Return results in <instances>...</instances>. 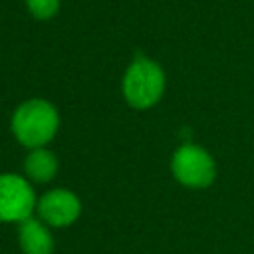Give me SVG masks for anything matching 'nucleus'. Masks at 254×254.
Segmentation results:
<instances>
[{"instance_id": "obj_1", "label": "nucleus", "mask_w": 254, "mask_h": 254, "mask_svg": "<svg viewBox=\"0 0 254 254\" xmlns=\"http://www.w3.org/2000/svg\"><path fill=\"white\" fill-rule=\"evenodd\" d=\"M60 129L58 107L44 97L24 99L10 117V131L14 139L26 149L48 147Z\"/></svg>"}, {"instance_id": "obj_2", "label": "nucleus", "mask_w": 254, "mask_h": 254, "mask_svg": "<svg viewBox=\"0 0 254 254\" xmlns=\"http://www.w3.org/2000/svg\"><path fill=\"white\" fill-rule=\"evenodd\" d=\"M167 87V75L159 62L147 56H135L121 79V93L125 103L135 111L155 107Z\"/></svg>"}, {"instance_id": "obj_3", "label": "nucleus", "mask_w": 254, "mask_h": 254, "mask_svg": "<svg viewBox=\"0 0 254 254\" xmlns=\"http://www.w3.org/2000/svg\"><path fill=\"white\" fill-rule=\"evenodd\" d=\"M171 173L175 181L187 189H208L216 179L214 157L200 145L183 143L171 157Z\"/></svg>"}, {"instance_id": "obj_4", "label": "nucleus", "mask_w": 254, "mask_h": 254, "mask_svg": "<svg viewBox=\"0 0 254 254\" xmlns=\"http://www.w3.org/2000/svg\"><path fill=\"white\" fill-rule=\"evenodd\" d=\"M34 185L18 173H0V222L20 224L36 214Z\"/></svg>"}, {"instance_id": "obj_5", "label": "nucleus", "mask_w": 254, "mask_h": 254, "mask_svg": "<svg viewBox=\"0 0 254 254\" xmlns=\"http://www.w3.org/2000/svg\"><path fill=\"white\" fill-rule=\"evenodd\" d=\"M36 216L50 228H67L81 216V200L65 187L50 189L38 196Z\"/></svg>"}, {"instance_id": "obj_6", "label": "nucleus", "mask_w": 254, "mask_h": 254, "mask_svg": "<svg viewBox=\"0 0 254 254\" xmlns=\"http://www.w3.org/2000/svg\"><path fill=\"white\" fill-rule=\"evenodd\" d=\"M18 246L22 254H52L56 248L52 228L38 216H30L18 224Z\"/></svg>"}, {"instance_id": "obj_7", "label": "nucleus", "mask_w": 254, "mask_h": 254, "mask_svg": "<svg viewBox=\"0 0 254 254\" xmlns=\"http://www.w3.org/2000/svg\"><path fill=\"white\" fill-rule=\"evenodd\" d=\"M58 157L54 151H50L48 147H38V149H28V155L24 157L22 169H24V177L34 185H46L50 181H54V177L58 175Z\"/></svg>"}, {"instance_id": "obj_8", "label": "nucleus", "mask_w": 254, "mask_h": 254, "mask_svg": "<svg viewBox=\"0 0 254 254\" xmlns=\"http://www.w3.org/2000/svg\"><path fill=\"white\" fill-rule=\"evenodd\" d=\"M62 0H26L28 14L38 22H48L60 12Z\"/></svg>"}]
</instances>
